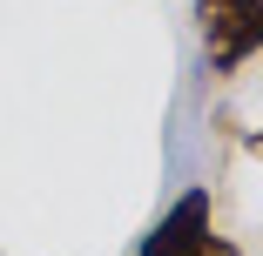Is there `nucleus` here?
<instances>
[{
	"label": "nucleus",
	"instance_id": "1",
	"mask_svg": "<svg viewBox=\"0 0 263 256\" xmlns=\"http://www.w3.org/2000/svg\"><path fill=\"white\" fill-rule=\"evenodd\" d=\"M135 256H243V249L216 229V202H209V189L196 182V189H182L169 209L148 223Z\"/></svg>",
	"mask_w": 263,
	"mask_h": 256
},
{
	"label": "nucleus",
	"instance_id": "2",
	"mask_svg": "<svg viewBox=\"0 0 263 256\" xmlns=\"http://www.w3.org/2000/svg\"><path fill=\"white\" fill-rule=\"evenodd\" d=\"M196 41L209 74H236L263 54V0H196Z\"/></svg>",
	"mask_w": 263,
	"mask_h": 256
},
{
	"label": "nucleus",
	"instance_id": "3",
	"mask_svg": "<svg viewBox=\"0 0 263 256\" xmlns=\"http://www.w3.org/2000/svg\"><path fill=\"white\" fill-rule=\"evenodd\" d=\"M250 155H256V162H263V128H256V135H250Z\"/></svg>",
	"mask_w": 263,
	"mask_h": 256
}]
</instances>
